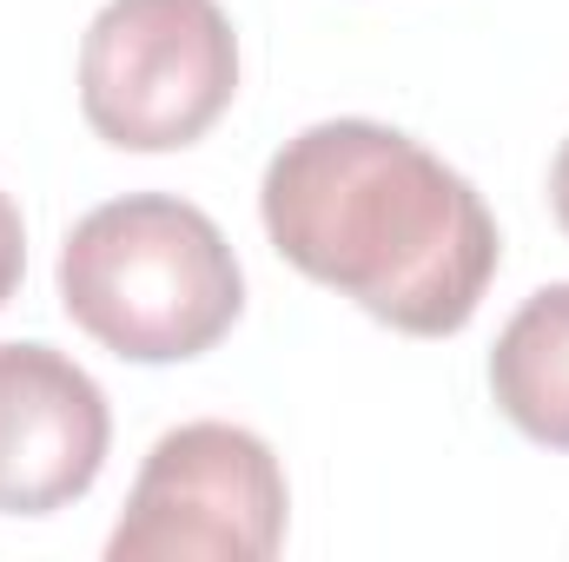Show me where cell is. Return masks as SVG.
<instances>
[{
  "instance_id": "52a82bcc",
  "label": "cell",
  "mask_w": 569,
  "mask_h": 562,
  "mask_svg": "<svg viewBox=\"0 0 569 562\" xmlns=\"http://www.w3.org/2000/svg\"><path fill=\"white\" fill-rule=\"evenodd\" d=\"M20 272H27V225H20V205L0 192V304L20 291Z\"/></svg>"
},
{
  "instance_id": "ba28073f",
  "label": "cell",
  "mask_w": 569,
  "mask_h": 562,
  "mask_svg": "<svg viewBox=\"0 0 569 562\" xmlns=\"http://www.w3.org/2000/svg\"><path fill=\"white\" fill-rule=\"evenodd\" d=\"M550 212H557V225L569 232V140L557 145V165H550Z\"/></svg>"
},
{
  "instance_id": "3957f363",
  "label": "cell",
  "mask_w": 569,
  "mask_h": 562,
  "mask_svg": "<svg viewBox=\"0 0 569 562\" xmlns=\"http://www.w3.org/2000/svg\"><path fill=\"white\" fill-rule=\"evenodd\" d=\"M239 93V33L219 0H107L80 40V113L120 152L206 140Z\"/></svg>"
},
{
  "instance_id": "8992f818",
  "label": "cell",
  "mask_w": 569,
  "mask_h": 562,
  "mask_svg": "<svg viewBox=\"0 0 569 562\" xmlns=\"http://www.w3.org/2000/svg\"><path fill=\"white\" fill-rule=\"evenodd\" d=\"M490 398L530 443L569 450V284H543L497 331Z\"/></svg>"
},
{
  "instance_id": "6da1fadb",
  "label": "cell",
  "mask_w": 569,
  "mask_h": 562,
  "mask_svg": "<svg viewBox=\"0 0 569 562\" xmlns=\"http://www.w3.org/2000/svg\"><path fill=\"white\" fill-rule=\"evenodd\" d=\"M259 212L305 279L411 338L463 331L503 259L483 192L385 120H318L284 140Z\"/></svg>"
},
{
  "instance_id": "277c9868",
  "label": "cell",
  "mask_w": 569,
  "mask_h": 562,
  "mask_svg": "<svg viewBox=\"0 0 569 562\" xmlns=\"http://www.w3.org/2000/svg\"><path fill=\"white\" fill-rule=\"evenodd\" d=\"M284 470L246 423H179L133 476L127 516L107 536L113 562H266L284 543Z\"/></svg>"
},
{
  "instance_id": "7a4b0ae2",
  "label": "cell",
  "mask_w": 569,
  "mask_h": 562,
  "mask_svg": "<svg viewBox=\"0 0 569 562\" xmlns=\"http://www.w3.org/2000/svg\"><path fill=\"white\" fill-rule=\"evenodd\" d=\"M60 304L113 358L186 364L239 324L246 272L212 212L172 192H127L67 232Z\"/></svg>"
},
{
  "instance_id": "5b68a950",
  "label": "cell",
  "mask_w": 569,
  "mask_h": 562,
  "mask_svg": "<svg viewBox=\"0 0 569 562\" xmlns=\"http://www.w3.org/2000/svg\"><path fill=\"white\" fill-rule=\"evenodd\" d=\"M113 443L107 391L53 344H0V516L80 503Z\"/></svg>"
}]
</instances>
